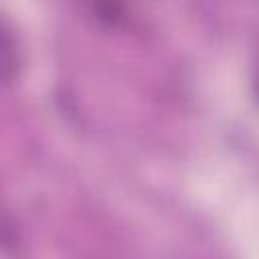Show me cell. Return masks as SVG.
Returning a JSON list of instances; mask_svg holds the SVG:
<instances>
[{
    "instance_id": "1",
    "label": "cell",
    "mask_w": 259,
    "mask_h": 259,
    "mask_svg": "<svg viewBox=\"0 0 259 259\" xmlns=\"http://www.w3.org/2000/svg\"><path fill=\"white\" fill-rule=\"evenodd\" d=\"M16 71V55L12 42L0 32V79H10Z\"/></svg>"
}]
</instances>
